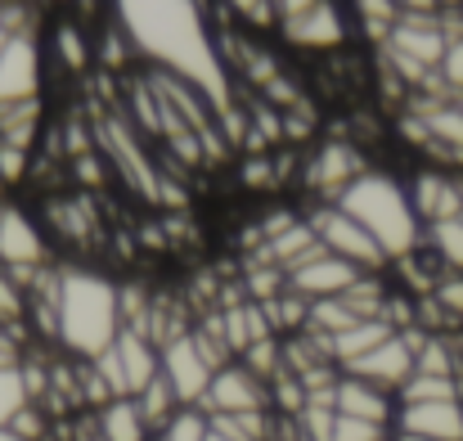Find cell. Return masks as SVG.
I'll return each instance as SVG.
<instances>
[{
  "label": "cell",
  "instance_id": "1",
  "mask_svg": "<svg viewBox=\"0 0 463 441\" xmlns=\"http://www.w3.org/2000/svg\"><path fill=\"white\" fill-rule=\"evenodd\" d=\"M207 5L212 0H109V14L154 72L189 81L212 109H225L230 77Z\"/></svg>",
  "mask_w": 463,
  "mask_h": 441
},
{
  "label": "cell",
  "instance_id": "2",
  "mask_svg": "<svg viewBox=\"0 0 463 441\" xmlns=\"http://www.w3.org/2000/svg\"><path fill=\"white\" fill-rule=\"evenodd\" d=\"M127 329L122 315V289L86 266H68L59 271V347L72 360H95L104 356L118 333Z\"/></svg>",
  "mask_w": 463,
  "mask_h": 441
},
{
  "label": "cell",
  "instance_id": "3",
  "mask_svg": "<svg viewBox=\"0 0 463 441\" xmlns=\"http://www.w3.org/2000/svg\"><path fill=\"white\" fill-rule=\"evenodd\" d=\"M337 207L346 216H355L373 244L387 253V262H401L410 257L414 248H423V221L414 216V203H410V189L392 176V171H378L369 167L364 176H355L342 194H337Z\"/></svg>",
  "mask_w": 463,
  "mask_h": 441
},
{
  "label": "cell",
  "instance_id": "4",
  "mask_svg": "<svg viewBox=\"0 0 463 441\" xmlns=\"http://www.w3.org/2000/svg\"><path fill=\"white\" fill-rule=\"evenodd\" d=\"M307 225L315 230V239H319L324 253H333V257L360 266L364 275H383V271L392 266L387 253L373 244V235H369L355 216H346L337 203H315L310 216H307Z\"/></svg>",
  "mask_w": 463,
  "mask_h": 441
},
{
  "label": "cell",
  "instance_id": "5",
  "mask_svg": "<svg viewBox=\"0 0 463 441\" xmlns=\"http://www.w3.org/2000/svg\"><path fill=\"white\" fill-rule=\"evenodd\" d=\"M41 81H45V54L36 32H9L0 50V109L36 104Z\"/></svg>",
  "mask_w": 463,
  "mask_h": 441
},
{
  "label": "cell",
  "instance_id": "6",
  "mask_svg": "<svg viewBox=\"0 0 463 441\" xmlns=\"http://www.w3.org/2000/svg\"><path fill=\"white\" fill-rule=\"evenodd\" d=\"M423 338H428L423 329H401V333H392L383 347H373L369 356H360L355 365H346L342 374L364 379V383H373V388H383V392L401 397V388L414 379V360H419Z\"/></svg>",
  "mask_w": 463,
  "mask_h": 441
},
{
  "label": "cell",
  "instance_id": "7",
  "mask_svg": "<svg viewBox=\"0 0 463 441\" xmlns=\"http://www.w3.org/2000/svg\"><path fill=\"white\" fill-rule=\"evenodd\" d=\"M50 248L41 225L18 207V203H0V271H9L23 289L32 284L36 271H45Z\"/></svg>",
  "mask_w": 463,
  "mask_h": 441
},
{
  "label": "cell",
  "instance_id": "8",
  "mask_svg": "<svg viewBox=\"0 0 463 441\" xmlns=\"http://www.w3.org/2000/svg\"><path fill=\"white\" fill-rule=\"evenodd\" d=\"M162 379L171 383V392H175V401H180L184 410H198V406H203V397H207V388H212V379H216V365L203 356L194 329L180 333V338H171V342L162 347Z\"/></svg>",
  "mask_w": 463,
  "mask_h": 441
},
{
  "label": "cell",
  "instance_id": "9",
  "mask_svg": "<svg viewBox=\"0 0 463 441\" xmlns=\"http://www.w3.org/2000/svg\"><path fill=\"white\" fill-rule=\"evenodd\" d=\"M207 419L216 415H257V410H270V383L257 379L243 360H230L225 369H216L203 406H198Z\"/></svg>",
  "mask_w": 463,
  "mask_h": 441
},
{
  "label": "cell",
  "instance_id": "10",
  "mask_svg": "<svg viewBox=\"0 0 463 441\" xmlns=\"http://www.w3.org/2000/svg\"><path fill=\"white\" fill-rule=\"evenodd\" d=\"M279 32H284V41L298 45V50H319V54H328V50L346 45V36H351V14H346L337 0H315L310 9L284 18Z\"/></svg>",
  "mask_w": 463,
  "mask_h": 441
},
{
  "label": "cell",
  "instance_id": "11",
  "mask_svg": "<svg viewBox=\"0 0 463 441\" xmlns=\"http://www.w3.org/2000/svg\"><path fill=\"white\" fill-rule=\"evenodd\" d=\"M446 45H450V41H446L437 14H401V23L392 27V36L383 41V50H392V54L419 63V68H432V72L441 68Z\"/></svg>",
  "mask_w": 463,
  "mask_h": 441
},
{
  "label": "cell",
  "instance_id": "12",
  "mask_svg": "<svg viewBox=\"0 0 463 441\" xmlns=\"http://www.w3.org/2000/svg\"><path fill=\"white\" fill-rule=\"evenodd\" d=\"M364 271L360 266H351V262H342V257H333V253H315L307 257L302 266H293L288 271V293L307 297V302H324V297H342L355 280H360Z\"/></svg>",
  "mask_w": 463,
  "mask_h": 441
},
{
  "label": "cell",
  "instance_id": "13",
  "mask_svg": "<svg viewBox=\"0 0 463 441\" xmlns=\"http://www.w3.org/2000/svg\"><path fill=\"white\" fill-rule=\"evenodd\" d=\"M405 189H410V203H414V216L423 221V230L437 225V221L463 216V180L450 176V171L428 167V171H419Z\"/></svg>",
  "mask_w": 463,
  "mask_h": 441
},
{
  "label": "cell",
  "instance_id": "14",
  "mask_svg": "<svg viewBox=\"0 0 463 441\" xmlns=\"http://www.w3.org/2000/svg\"><path fill=\"white\" fill-rule=\"evenodd\" d=\"M392 433H410L423 441H463V401H410L396 406Z\"/></svg>",
  "mask_w": 463,
  "mask_h": 441
},
{
  "label": "cell",
  "instance_id": "15",
  "mask_svg": "<svg viewBox=\"0 0 463 441\" xmlns=\"http://www.w3.org/2000/svg\"><path fill=\"white\" fill-rule=\"evenodd\" d=\"M41 54H45V72H59V77H77L95 63V36L81 27V18H59L45 41H41Z\"/></svg>",
  "mask_w": 463,
  "mask_h": 441
},
{
  "label": "cell",
  "instance_id": "16",
  "mask_svg": "<svg viewBox=\"0 0 463 441\" xmlns=\"http://www.w3.org/2000/svg\"><path fill=\"white\" fill-rule=\"evenodd\" d=\"M113 351H118V365H122V379H127V397L136 401L162 374V347H157L149 333H140V329H122L118 342H113Z\"/></svg>",
  "mask_w": 463,
  "mask_h": 441
},
{
  "label": "cell",
  "instance_id": "17",
  "mask_svg": "<svg viewBox=\"0 0 463 441\" xmlns=\"http://www.w3.org/2000/svg\"><path fill=\"white\" fill-rule=\"evenodd\" d=\"M333 406H337V415H346V419H364V424H383V428H392L401 401H396L392 392L364 383V379L342 374V379H337V397H333Z\"/></svg>",
  "mask_w": 463,
  "mask_h": 441
},
{
  "label": "cell",
  "instance_id": "18",
  "mask_svg": "<svg viewBox=\"0 0 463 441\" xmlns=\"http://www.w3.org/2000/svg\"><path fill=\"white\" fill-rule=\"evenodd\" d=\"M369 167L360 162V153L351 145H342V140H333V145H324L315 153V162H310V189H319L328 203H337V194L355 180V176H364Z\"/></svg>",
  "mask_w": 463,
  "mask_h": 441
},
{
  "label": "cell",
  "instance_id": "19",
  "mask_svg": "<svg viewBox=\"0 0 463 441\" xmlns=\"http://www.w3.org/2000/svg\"><path fill=\"white\" fill-rule=\"evenodd\" d=\"M396 329L387 324V320H360V324H351V329H342V333H333V338H324V347H328V360L337 365V369H346V365H355L360 356H369L373 347H383L387 338H392Z\"/></svg>",
  "mask_w": 463,
  "mask_h": 441
},
{
  "label": "cell",
  "instance_id": "20",
  "mask_svg": "<svg viewBox=\"0 0 463 441\" xmlns=\"http://www.w3.org/2000/svg\"><path fill=\"white\" fill-rule=\"evenodd\" d=\"M95 437L99 441H154V428L145 424L140 406L131 397L109 401L104 410H95Z\"/></svg>",
  "mask_w": 463,
  "mask_h": 441
},
{
  "label": "cell",
  "instance_id": "21",
  "mask_svg": "<svg viewBox=\"0 0 463 441\" xmlns=\"http://www.w3.org/2000/svg\"><path fill=\"white\" fill-rule=\"evenodd\" d=\"M27 406H36V401H32V388H27L23 360L0 365V428L9 433V424H14V419H18Z\"/></svg>",
  "mask_w": 463,
  "mask_h": 441
},
{
  "label": "cell",
  "instance_id": "22",
  "mask_svg": "<svg viewBox=\"0 0 463 441\" xmlns=\"http://www.w3.org/2000/svg\"><path fill=\"white\" fill-rule=\"evenodd\" d=\"M423 244L441 257V266H446L450 275H463V216L428 225V230H423Z\"/></svg>",
  "mask_w": 463,
  "mask_h": 441
},
{
  "label": "cell",
  "instance_id": "23",
  "mask_svg": "<svg viewBox=\"0 0 463 441\" xmlns=\"http://www.w3.org/2000/svg\"><path fill=\"white\" fill-rule=\"evenodd\" d=\"M136 406H140V415H145V424H149L154 433H157V428H166V424H171V419L184 410V406L175 401V392H171V383H166L162 374H157L154 383H149V388L136 397Z\"/></svg>",
  "mask_w": 463,
  "mask_h": 441
},
{
  "label": "cell",
  "instance_id": "24",
  "mask_svg": "<svg viewBox=\"0 0 463 441\" xmlns=\"http://www.w3.org/2000/svg\"><path fill=\"white\" fill-rule=\"evenodd\" d=\"M351 18H360L378 41H387L401 23V0H351Z\"/></svg>",
  "mask_w": 463,
  "mask_h": 441
},
{
  "label": "cell",
  "instance_id": "25",
  "mask_svg": "<svg viewBox=\"0 0 463 441\" xmlns=\"http://www.w3.org/2000/svg\"><path fill=\"white\" fill-rule=\"evenodd\" d=\"M207 433H212V424L203 410H180L166 428H157L154 441H207Z\"/></svg>",
  "mask_w": 463,
  "mask_h": 441
},
{
  "label": "cell",
  "instance_id": "26",
  "mask_svg": "<svg viewBox=\"0 0 463 441\" xmlns=\"http://www.w3.org/2000/svg\"><path fill=\"white\" fill-rule=\"evenodd\" d=\"M333 441H392V428H383V424H364V419H346V415H337V428H333Z\"/></svg>",
  "mask_w": 463,
  "mask_h": 441
},
{
  "label": "cell",
  "instance_id": "27",
  "mask_svg": "<svg viewBox=\"0 0 463 441\" xmlns=\"http://www.w3.org/2000/svg\"><path fill=\"white\" fill-rule=\"evenodd\" d=\"M225 5H230V14H239L248 27H270V23H279L275 0H225Z\"/></svg>",
  "mask_w": 463,
  "mask_h": 441
},
{
  "label": "cell",
  "instance_id": "28",
  "mask_svg": "<svg viewBox=\"0 0 463 441\" xmlns=\"http://www.w3.org/2000/svg\"><path fill=\"white\" fill-rule=\"evenodd\" d=\"M441 81L450 86V95H463V41H450L446 45V59H441Z\"/></svg>",
  "mask_w": 463,
  "mask_h": 441
},
{
  "label": "cell",
  "instance_id": "29",
  "mask_svg": "<svg viewBox=\"0 0 463 441\" xmlns=\"http://www.w3.org/2000/svg\"><path fill=\"white\" fill-rule=\"evenodd\" d=\"M315 0H275V14H279V23L284 18H293V14H302V9H310Z\"/></svg>",
  "mask_w": 463,
  "mask_h": 441
},
{
  "label": "cell",
  "instance_id": "30",
  "mask_svg": "<svg viewBox=\"0 0 463 441\" xmlns=\"http://www.w3.org/2000/svg\"><path fill=\"white\" fill-rule=\"evenodd\" d=\"M0 441H18V437H14V433H5V428H0Z\"/></svg>",
  "mask_w": 463,
  "mask_h": 441
},
{
  "label": "cell",
  "instance_id": "31",
  "mask_svg": "<svg viewBox=\"0 0 463 441\" xmlns=\"http://www.w3.org/2000/svg\"><path fill=\"white\" fill-rule=\"evenodd\" d=\"M207 441H230V437H221V433H207Z\"/></svg>",
  "mask_w": 463,
  "mask_h": 441
},
{
  "label": "cell",
  "instance_id": "32",
  "mask_svg": "<svg viewBox=\"0 0 463 441\" xmlns=\"http://www.w3.org/2000/svg\"><path fill=\"white\" fill-rule=\"evenodd\" d=\"M455 109H459V113H463V95H455Z\"/></svg>",
  "mask_w": 463,
  "mask_h": 441
},
{
  "label": "cell",
  "instance_id": "33",
  "mask_svg": "<svg viewBox=\"0 0 463 441\" xmlns=\"http://www.w3.org/2000/svg\"><path fill=\"white\" fill-rule=\"evenodd\" d=\"M5 5H23V0H0V9H5Z\"/></svg>",
  "mask_w": 463,
  "mask_h": 441
},
{
  "label": "cell",
  "instance_id": "34",
  "mask_svg": "<svg viewBox=\"0 0 463 441\" xmlns=\"http://www.w3.org/2000/svg\"><path fill=\"white\" fill-rule=\"evenodd\" d=\"M5 36H9V32H5V27H0V50H5Z\"/></svg>",
  "mask_w": 463,
  "mask_h": 441
}]
</instances>
